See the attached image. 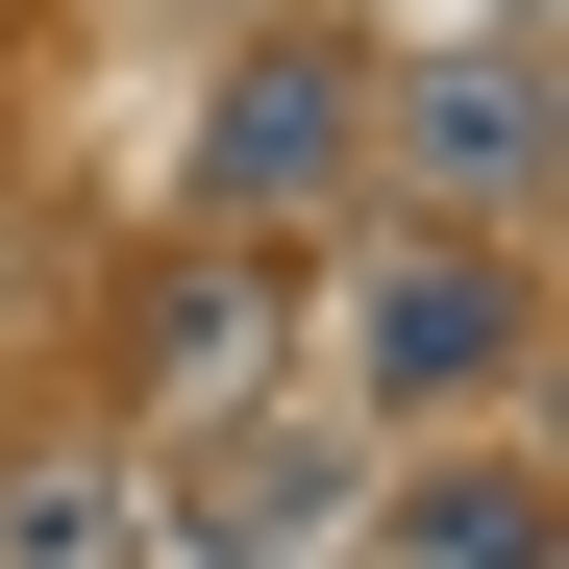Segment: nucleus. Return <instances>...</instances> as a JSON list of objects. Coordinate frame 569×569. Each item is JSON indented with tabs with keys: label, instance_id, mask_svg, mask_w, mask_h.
<instances>
[{
	"label": "nucleus",
	"instance_id": "f03ea898",
	"mask_svg": "<svg viewBox=\"0 0 569 569\" xmlns=\"http://www.w3.org/2000/svg\"><path fill=\"white\" fill-rule=\"evenodd\" d=\"M199 173H223V199H322V173H347V74H322V50H272L248 100H223Z\"/></svg>",
	"mask_w": 569,
	"mask_h": 569
},
{
	"label": "nucleus",
	"instance_id": "7ed1b4c3",
	"mask_svg": "<svg viewBox=\"0 0 569 569\" xmlns=\"http://www.w3.org/2000/svg\"><path fill=\"white\" fill-rule=\"evenodd\" d=\"M397 124H421L446 199H520V173H545V74H520V50H470V74H421Z\"/></svg>",
	"mask_w": 569,
	"mask_h": 569
},
{
	"label": "nucleus",
	"instance_id": "423d86ee",
	"mask_svg": "<svg viewBox=\"0 0 569 569\" xmlns=\"http://www.w3.org/2000/svg\"><path fill=\"white\" fill-rule=\"evenodd\" d=\"M421 569H545V496H520V470H446V496H421Z\"/></svg>",
	"mask_w": 569,
	"mask_h": 569
},
{
	"label": "nucleus",
	"instance_id": "20e7f679",
	"mask_svg": "<svg viewBox=\"0 0 569 569\" xmlns=\"http://www.w3.org/2000/svg\"><path fill=\"white\" fill-rule=\"evenodd\" d=\"M248 371H272V298H248V272H173V298H149V397H173V421H223Z\"/></svg>",
	"mask_w": 569,
	"mask_h": 569
},
{
	"label": "nucleus",
	"instance_id": "f257e3e1",
	"mask_svg": "<svg viewBox=\"0 0 569 569\" xmlns=\"http://www.w3.org/2000/svg\"><path fill=\"white\" fill-rule=\"evenodd\" d=\"M347 371H371V421H397V397H496V371H520V272H470V248H371Z\"/></svg>",
	"mask_w": 569,
	"mask_h": 569
},
{
	"label": "nucleus",
	"instance_id": "39448f33",
	"mask_svg": "<svg viewBox=\"0 0 569 569\" xmlns=\"http://www.w3.org/2000/svg\"><path fill=\"white\" fill-rule=\"evenodd\" d=\"M0 569H124V470H26L0 496Z\"/></svg>",
	"mask_w": 569,
	"mask_h": 569
}]
</instances>
